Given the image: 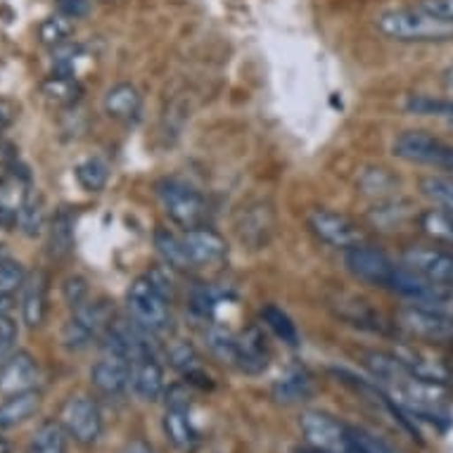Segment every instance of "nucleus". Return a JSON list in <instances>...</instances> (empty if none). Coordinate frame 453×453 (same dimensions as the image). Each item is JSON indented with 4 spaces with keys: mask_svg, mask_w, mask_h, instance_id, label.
Listing matches in <instances>:
<instances>
[{
    "mask_svg": "<svg viewBox=\"0 0 453 453\" xmlns=\"http://www.w3.org/2000/svg\"><path fill=\"white\" fill-rule=\"evenodd\" d=\"M375 27L385 38L396 43H449L453 41V22L432 15L423 8L385 10Z\"/></svg>",
    "mask_w": 453,
    "mask_h": 453,
    "instance_id": "f257e3e1",
    "label": "nucleus"
},
{
    "mask_svg": "<svg viewBox=\"0 0 453 453\" xmlns=\"http://www.w3.org/2000/svg\"><path fill=\"white\" fill-rule=\"evenodd\" d=\"M416 5L432 15L441 17L446 22H453V0H418Z\"/></svg>",
    "mask_w": 453,
    "mask_h": 453,
    "instance_id": "37998d69",
    "label": "nucleus"
},
{
    "mask_svg": "<svg viewBox=\"0 0 453 453\" xmlns=\"http://www.w3.org/2000/svg\"><path fill=\"white\" fill-rule=\"evenodd\" d=\"M271 351H268L266 334L257 326L240 330L235 337V368L247 375H261L268 368Z\"/></svg>",
    "mask_w": 453,
    "mask_h": 453,
    "instance_id": "dca6fc26",
    "label": "nucleus"
},
{
    "mask_svg": "<svg viewBox=\"0 0 453 453\" xmlns=\"http://www.w3.org/2000/svg\"><path fill=\"white\" fill-rule=\"evenodd\" d=\"M444 121H446V127H449L453 131V111H451V114H449V117H444Z\"/></svg>",
    "mask_w": 453,
    "mask_h": 453,
    "instance_id": "8fccbe9b",
    "label": "nucleus"
},
{
    "mask_svg": "<svg viewBox=\"0 0 453 453\" xmlns=\"http://www.w3.org/2000/svg\"><path fill=\"white\" fill-rule=\"evenodd\" d=\"M62 295H65V302H67L72 309H79V306L86 304L90 297L88 282L83 280L81 275H72V278H67L65 285H62Z\"/></svg>",
    "mask_w": 453,
    "mask_h": 453,
    "instance_id": "ea45409f",
    "label": "nucleus"
},
{
    "mask_svg": "<svg viewBox=\"0 0 453 453\" xmlns=\"http://www.w3.org/2000/svg\"><path fill=\"white\" fill-rule=\"evenodd\" d=\"M273 209L259 202V204H252L242 211L238 223V235L242 242L259 250V247L268 245V240L273 235Z\"/></svg>",
    "mask_w": 453,
    "mask_h": 453,
    "instance_id": "aec40b11",
    "label": "nucleus"
},
{
    "mask_svg": "<svg viewBox=\"0 0 453 453\" xmlns=\"http://www.w3.org/2000/svg\"><path fill=\"white\" fill-rule=\"evenodd\" d=\"M121 453H155V449H152V444L145 441L142 437H134V439H128L127 444H124Z\"/></svg>",
    "mask_w": 453,
    "mask_h": 453,
    "instance_id": "a18cd8bd",
    "label": "nucleus"
},
{
    "mask_svg": "<svg viewBox=\"0 0 453 453\" xmlns=\"http://www.w3.org/2000/svg\"><path fill=\"white\" fill-rule=\"evenodd\" d=\"M358 188L364 195H372L378 200H387L392 190H396V179L387 169H368L358 179Z\"/></svg>",
    "mask_w": 453,
    "mask_h": 453,
    "instance_id": "4c0bfd02",
    "label": "nucleus"
},
{
    "mask_svg": "<svg viewBox=\"0 0 453 453\" xmlns=\"http://www.w3.org/2000/svg\"><path fill=\"white\" fill-rule=\"evenodd\" d=\"M235 337H238V333H233V330L223 326H211L207 330V334H204L211 354L228 365H235Z\"/></svg>",
    "mask_w": 453,
    "mask_h": 453,
    "instance_id": "c9c22d12",
    "label": "nucleus"
},
{
    "mask_svg": "<svg viewBox=\"0 0 453 453\" xmlns=\"http://www.w3.org/2000/svg\"><path fill=\"white\" fill-rule=\"evenodd\" d=\"M261 320H264V323H266L288 347H299L297 326L292 323L290 316L282 311V309H278V306L273 304L264 306V309H261Z\"/></svg>",
    "mask_w": 453,
    "mask_h": 453,
    "instance_id": "473e14b6",
    "label": "nucleus"
},
{
    "mask_svg": "<svg viewBox=\"0 0 453 453\" xmlns=\"http://www.w3.org/2000/svg\"><path fill=\"white\" fill-rule=\"evenodd\" d=\"M0 453H10V444L5 437H0Z\"/></svg>",
    "mask_w": 453,
    "mask_h": 453,
    "instance_id": "09e8293b",
    "label": "nucleus"
},
{
    "mask_svg": "<svg viewBox=\"0 0 453 453\" xmlns=\"http://www.w3.org/2000/svg\"><path fill=\"white\" fill-rule=\"evenodd\" d=\"M131 389L142 402H157L166 392L164 382V368L157 358L155 349H145L134 357V371H131Z\"/></svg>",
    "mask_w": 453,
    "mask_h": 453,
    "instance_id": "2eb2a0df",
    "label": "nucleus"
},
{
    "mask_svg": "<svg viewBox=\"0 0 453 453\" xmlns=\"http://www.w3.org/2000/svg\"><path fill=\"white\" fill-rule=\"evenodd\" d=\"M17 228L27 235V238H38L41 233L48 228V211H45L43 195L38 190H29L19 209V219H17Z\"/></svg>",
    "mask_w": 453,
    "mask_h": 453,
    "instance_id": "cd10ccee",
    "label": "nucleus"
},
{
    "mask_svg": "<svg viewBox=\"0 0 453 453\" xmlns=\"http://www.w3.org/2000/svg\"><path fill=\"white\" fill-rule=\"evenodd\" d=\"M313 392L311 378L302 368H290L278 382L273 385V396L282 403H299L306 402Z\"/></svg>",
    "mask_w": 453,
    "mask_h": 453,
    "instance_id": "c756f323",
    "label": "nucleus"
},
{
    "mask_svg": "<svg viewBox=\"0 0 453 453\" xmlns=\"http://www.w3.org/2000/svg\"><path fill=\"white\" fill-rule=\"evenodd\" d=\"M344 266L354 278L364 282H371L375 288L389 290L394 275L399 271V264H394L387 254H382L375 247L358 245L344 252Z\"/></svg>",
    "mask_w": 453,
    "mask_h": 453,
    "instance_id": "9d476101",
    "label": "nucleus"
},
{
    "mask_svg": "<svg viewBox=\"0 0 453 453\" xmlns=\"http://www.w3.org/2000/svg\"><path fill=\"white\" fill-rule=\"evenodd\" d=\"M22 320L29 327L43 326L48 313V278L43 271L27 275L22 285Z\"/></svg>",
    "mask_w": 453,
    "mask_h": 453,
    "instance_id": "412c9836",
    "label": "nucleus"
},
{
    "mask_svg": "<svg viewBox=\"0 0 453 453\" xmlns=\"http://www.w3.org/2000/svg\"><path fill=\"white\" fill-rule=\"evenodd\" d=\"M157 197H159L164 214L169 216L183 231H193V228L207 226V200H204V195L200 190L188 186L186 180L162 179L157 183Z\"/></svg>",
    "mask_w": 453,
    "mask_h": 453,
    "instance_id": "f03ea898",
    "label": "nucleus"
},
{
    "mask_svg": "<svg viewBox=\"0 0 453 453\" xmlns=\"http://www.w3.org/2000/svg\"><path fill=\"white\" fill-rule=\"evenodd\" d=\"M169 302L172 299L157 288L150 273L138 275L127 292L128 316L152 334L164 333L169 327V320H172Z\"/></svg>",
    "mask_w": 453,
    "mask_h": 453,
    "instance_id": "7ed1b4c3",
    "label": "nucleus"
},
{
    "mask_svg": "<svg viewBox=\"0 0 453 453\" xmlns=\"http://www.w3.org/2000/svg\"><path fill=\"white\" fill-rule=\"evenodd\" d=\"M188 257L193 261V266H216L228 257V245L226 240L209 226H200L193 231L183 233Z\"/></svg>",
    "mask_w": 453,
    "mask_h": 453,
    "instance_id": "f3484780",
    "label": "nucleus"
},
{
    "mask_svg": "<svg viewBox=\"0 0 453 453\" xmlns=\"http://www.w3.org/2000/svg\"><path fill=\"white\" fill-rule=\"evenodd\" d=\"M72 31H74L72 19L60 15V12H55V15L45 17L43 22H41V27H38V38H41V43L48 45V48H58V45L69 43Z\"/></svg>",
    "mask_w": 453,
    "mask_h": 453,
    "instance_id": "72a5a7b5",
    "label": "nucleus"
},
{
    "mask_svg": "<svg viewBox=\"0 0 453 453\" xmlns=\"http://www.w3.org/2000/svg\"><path fill=\"white\" fill-rule=\"evenodd\" d=\"M302 434L313 453H349V427L323 411H306L299 420Z\"/></svg>",
    "mask_w": 453,
    "mask_h": 453,
    "instance_id": "0eeeda50",
    "label": "nucleus"
},
{
    "mask_svg": "<svg viewBox=\"0 0 453 453\" xmlns=\"http://www.w3.org/2000/svg\"><path fill=\"white\" fill-rule=\"evenodd\" d=\"M169 361H172L173 368H176L188 382H193V385L200 387L211 385L207 371H204V365H202L200 357H197V351H195L188 342L173 344L172 349H169Z\"/></svg>",
    "mask_w": 453,
    "mask_h": 453,
    "instance_id": "c85d7f7f",
    "label": "nucleus"
},
{
    "mask_svg": "<svg viewBox=\"0 0 453 453\" xmlns=\"http://www.w3.org/2000/svg\"><path fill=\"white\" fill-rule=\"evenodd\" d=\"M399 326L416 334L420 340L437 344H453V316L449 313L430 311V309H420V306H403L402 311L396 313Z\"/></svg>",
    "mask_w": 453,
    "mask_h": 453,
    "instance_id": "9b49d317",
    "label": "nucleus"
},
{
    "mask_svg": "<svg viewBox=\"0 0 453 453\" xmlns=\"http://www.w3.org/2000/svg\"><path fill=\"white\" fill-rule=\"evenodd\" d=\"M131 371H134V358L103 351V358L90 368V382L100 394L117 399L131 389Z\"/></svg>",
    "mask_w": 453,
    "mask_h": 453,
    "instance_id": "f8f14e48",
    "label": "nucleus"
},
{
    "mask_svg": "<svg viewBox=\"0 0 453 453\" xmlns=\"http://www.w3.org/2000/svg\"><path fill=\"white\" fill-rule=\"evenodd\" d=\"M12 306H15V297H12V295H5V292H0V319L10 316Z\"/></svg>",
    "mask_w": 453,
    "mask_h": 453,
    "instance_id": "49530a36",
    "label": "nucleus"
},
{
    "mask_svg": "<svg viewBox=\"0 0 453 453\" xmlns=\"http://www.w3.org/2000/svg\"><path fill=\"white\" fill-rule=\"evenodd\" d=\"M24 280H27V273L22 264L0 245V292L15 295L17 290H22Z\"/></svg>",
    "mask_w": 453,
    "mask_h": 453,
    "instance_id": "e433bc0d",
    "label": "nucleus"
},
{
    "mask_svg": "<svg viewBox=\"0 0 453 453\" xmlns=\"http://www.w3.org/2000/svg\"><path fill=\"white\" fill-rule=\"evenodd\" d=\"M155 247L169 268H176V271H190V268H195L190 257H188L183 235H179V233L169 231V228H157Z\"/></svg>",
    "mask_w": 453,
    "mask_h": 453,
    "instance_id": "bb28decb",
    "label": "nucleus"
},
{
    "mask_svg": "<svg viewBox=\"0 0 453 453\" xmlns=\"http://www.w3.org/2000/svg\"><path fill=\"white\" fill-rule=\"evenodd\" d=\"M351 434V446L349 453H399L394 451L392 446L382 441L380 437L371 434V432L361 430V427H349Z\"/></svg>",
    "mask_w": 453,
    "mask_h": 453,
    "instance_id": "58836bf2",
    "label": "nucleus"
},
{
    "mask_svg": "<svg viewBox=\"0 0 453 453\" xmlns=\"http://www.w3.org/2000/svg\"><path fill=\"white\" fill-rule=\"evenodd\" d=\"M41 93L50 104L55 107H72L81 100L83 88L74 74H60L52 72L43 83H41Z\"/></svg>",
    "mask_w": 453,
    "mask_h": 453,
    "instance_id": "a878e982",
    "label": "nucleus"
},
{
    "mask_svg": "<svg viewBox=\"0 0 453 453\" xmlns=\"http://www.w3.org/2000/svg\"><path fill=\"white\" fill-rule=\"evenodd\" d=\"M74 179L86 193H100L110 180V166L100 157H88L76 164Z\"/></svg>",
    "mask_w": 453,
    "mask_h": 453,
    "instance_id": "7c9ffc66",
    "label": "nucleus"
},
{
    "mask_svg": "<svg viewBox=\"0 0 453 453\" xmlns=\"http://www.w3.org/2000/svg\"><path fill=\"white\" fill-rule=\"evenodd\" d=\"M69 432L60 420H45L34 430L24 453H67Z\"/></svg>",
    "mask_w": 453,
    "mask_h": 453,
    "instance_id": "393cba45",
    "label": "nucleus"
},
{
    "mask_svg": "<svg viewBox=\"0 0 453 453\" xmlns=\"http://www.w3.org/2000/svg\"><path fill=\"white\" fill-rule=\"evenodd\" d=\"M38 409H41V394L36 389L8 396L0 403V432L12 430L17 425L27 423L29 418L36 416Z\"/></svg>",
    "mask_w": 453,
    "mask_h": 453,
    "instance_id": "5701e85b",
    "label": "nucleus"
},
{
    "mask_svg": "<svg viewBox=\"0 0 453 453\" xmlns=\"http://www.w3.org/2000/svg\"><path fill=\"white\" fill-rule=\"evenodd\" d=\"M420 228L425 235H430L437 242L444 245H453V211L446 209H427L425 214H420Z\"/></svg>",
    "mask_w": 453,
    "mask_h": 453,
    "instance_id": "2f4dec72",
    "label": "nucleus"
},
{
    "mask_svg": "<svg viewBox=\"0 0 453 453\" xmlns=\"http://www.w3.org/2000/svg\"><path fill=\"white\" fill-rule=\"evenodd\" d=\"M55 8L69 19H83L90 12V0H55Z\"/></svg>",
    "mask_w": 453,
    "mask_h": 453,
    "instance_id": "79ce46f5",
    "label": "nucleus"
},
{
    "mask_svg": "<svg viewBox=\"0 0 453 453\" xmlns=\"http://www.w3.org/2000/svg\"><path fill=\"white\" fill-rule=\"evenodd\" d=\"M72 250H74V214L67 207H62L48 223V252L52 259H65Z\"/></svg>",
    "mask_w": 453,
    "mask_h": 453,
    "instance_id": "b1692460",
    "label": "nucleus"
},
{
    "mask_svg": "<svg viewBox=\"0 0 453 453\" xmlns=\"http://www.w3.org/2000/svg\"><path fill=\"white\" fill-rule=\"evenodd\" d=\"M111 326V311L104 302H86L79 309H72V316L62 327V344L69 351L88 349L90 344L103 340Z\"/></svg>",
    "mask_w": 453,
    "mask_h": 453,
    "instance_id": "39448f33",
    "label": "nucleus"
},
{
    "mask_svg": "<svg viewBox=\"0 0 453 453\" xmlns=\"http://www.w3.org/2000/svg\"><path fill=\"white\" fill-rule=\"evenodd\" d=\"M334 309H337V316H342L351 326L361 327V330H371V333H387V323L382 320V316L365 299L340 297Z\"/></svg>",
    "mask_w": 453,
    "mask_h": 453,
    "instance_id": "4be33fe9",
    "label": "nucleus"
},
{
    "mask_svg": "<svg viewBox=\"0 0 453 453\" xmlns=\"http://www.w3.org/2000/svg\"><path fill=\"white\" fill-rule=\"evenodd\" d=\"M392 150L403 162L453 173V145L427 131H403L394 141Z\"/></svg>",
    "mask_w": 453,
    "mask_h": 453,
    "instance_id": "20e7f679",
    "label": "nucleus"
},
{
    "mask_svg": "<svg viewBox=\"0 0 453 453\" xmlns=\"http://www.w3.org/2000/svg\"><path fill=\"white\" fill-rule=\"evenodd\" d=\"M17 334H19V330H17V323L10 316H5V319H0V361L8 357V354H12V347H15L17 342Z\"/></svg>",
    "mask_w": 453,
    "mask_h": 453,
    "instance_id": "a19ab883",
    "label": "nucleus"
},
{
    "mask_svg": "<svg viewBox=\"0 0 453 453\" xmlns=\"http://www.w3.org/2000/svg\"><path fill=\"white\" fill-rule=\"evenodd\" d=\"M309 228L320 242L334 247V250H351L365 242V233L361 231L354 219L347 214L333 211V209H316L309 214Z\"/></svg>",
    "mask_w": 453,
    "mask_h": 453,
    "instance_id": "6e6552de",
    "label": "nucleus"
},
{
    "mask_svg": "<svg viewBox=\"0 0 453 453\" xmlns=\"http://www.w3.org/2000/svg\"><path fill=\"white\" fill-rule=\"evenodd\" d=\"M17 119V104L8 97H0V135L3 131H8Z\"/></svg>",
    "mask_w": 453,
    "mask_h": 453,
    "instance_id": "c03bdc74",
    "label": "nucleus"
},
{
    "mask_svg": "<svg viewBox=\"0 0 453 453\" xmlns=\"http://www.w3.org/2000/svg\"><path fill=\"white\" fill-rule=\"evenodd\" d=\"M444 81H446V86H449V90H451V93H453V67H449V69H446V74H444Z\"/></svg>",
    "mask_w": 453,
    "mask_h": 453,
    "instance_id": "de8ad7c7",
    "label": "nucleus"
},
{
    "mask_svg": "<svg viewBox=\"0 0 453 453\" xmlns=\"http://www.w3.org/2000/svg\"><path fill=\"white\" fill-rule=\"evenodd\" d=\"M60 423L65 425L69 437H74L76 444L81 446L97 444L104 430L100 403L90 396H72L62 409Z\"/></svg>",
    "mask_w": 453,
    "mask_h": 453,
    "instance_id": "1a4fd4ad",
    "label": "nucleus"
},
{
    "mask_svg": "<svg viewBox=\"0 0 453 453\" xmlns=\"http://www.w3.org/2000/svg\"><path fill=\"white\" fill-rule=\"evenodd\" d=\"M164 434L173 449L190 453L200 444V434L190 418V392L183 385L166 389V411H164Z\"/></svg>",
    "mask_w": 453,
    "mask_h": 453,
    "instance_id": "423d86ee",
    "label": "nucleus"
},
{
    "mask_svg": "<svg viewBox=\"0 0 453 453\" xmlns=\"http://www.w3.org/2000/svg\"><path fill=\"white\" fill-rule=\"evenodd\" d=\"M396 358L418 378L430 380V382H437V385H446L451 380V368L430 349H423V347H416V344H403V347L396 349Z\"/></svg>",
    "mask_w": 453,
    "mask_h": 453,
    "instance_id": "a211bd4d",
    "label": "nucleus"
},
{
    "mask_svg": "<svg viewBox=\"0 0 453 453\" xmlns=\"http://www.w3.org/2000/svg\"><path fill=\"white\" fill-rule=\"evenodd\" d=\"M420 193L439 209L453 211V176H425Z\"/></svg>",
    "mask_w": 453,
    "mask_h": 453,
    "instance_id": "f704fd0d",
    "label": "nucleus"
},
{
    "mask_svg": "<svg viewBox=\"0 0 453 453\" xmlns=\"http://www.w3.org/2000/svg\"><path fill=\"white\" fill-rule=\"evenodd\" d=\"M403 266L425 280L453 288V252L437 247H413L403 254Z\"/></svg>",
    "mask_w": 453,
    "mask_h": 453,
    "instance_id": "4468645a",
    "label": "nucleus"
},
{
    "mask_svg": "<svg viewBox=\"0 0 453 453\" xmlns=\"http://www.w3.org/2000/svg\"><path fill=\"white\" fill-rule=\"evenodd\" d=\"M104 114L121 124H134L142 111V96L134 83H114L103 97Z\"/></svg>",
    "mask_w": 453,
    "mask_h": 453,
    "instance_id": "6ab92c4d",
    "label": "nucleus"
},
{
    "mask_svg": "<svg viewBox=\"0 0 453 453\" xmlns=\"http://www.w3.org/2000/svg\"><path fill=\"white\" fill-rule=\"evenodd\" d=\"M38 364L29 351H12L0 361V396H15V394L36 389Z\"/></svg>",
    "mask_w": 453,
    "mask_h": 453,
    "instance_id": "ddd939ff",
    "label": "nucleus"
}]
</instances>
